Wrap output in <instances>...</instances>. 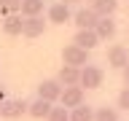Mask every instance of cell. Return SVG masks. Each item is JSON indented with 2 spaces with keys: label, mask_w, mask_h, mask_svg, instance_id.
Listing matches in <instances>:
<instances>
[{
  "label": "cell",
  "mask_w": 129,
  "mask_h": 121,
  "mask_svg": "<svg viewBox=\"0 0 129 121\" xmlns=\"http://www.w3.org/2000/svg\"><path fill=\"white\" fill-rule=\"evenodd\" d=\"M27 108H30V102H24L22 97H8L6 102L0 105V118L16 121V118H22L24 113H27Z\"/></svg>",
  "instance_id": "1"
},
{
  "label": "cell",
  "mask_w": 129,
  "mask_h": 121,
  "mask_svg": "<svg viewBox=\"0 0 129 121\" xmlns=\"http://www.w3.org/2000/svg\"><path fill=\"white\" fill-rule=\"evenodd\" d=\"M105 81V70L102 67H97V65H83L81 67V83L78 86L83 89H100Z\"/></svg>",
  "instance_id": "2"
},
{
  "label": "cell",
  "mask_w": 129,
  "mask_h": 121,
  "mask_svg": "<svg viewBox=\"0 0 129 121\" xmlns=\"http://www.w3.org/2000/svg\"><path fill=\"white\" fill-rule=\"evenodd\" d=\"M62 62L70 65V67H83V65H89V51L75 46V43H70V46L62 48Z\"/></svg>",
  "instance_id": "3"
},
{
  "label": "cell",
  "mask_w": 129,
  "mask_h": 121,
  "mask_svg": "<svg viewBox=\"0 0 129 121\" xmlns=\"http://www.w3.org/2000/svg\"><path fill=\"white\" fill-rule=\"evenodd\" d=\"M86 94H83V86H62V97H59V105H64L67 110L83 105Z\"/></svg>",
  "instance_id": "4"
},
{
  "label": "cell",
  "mask_w": 129,
  "mask_h": 121,
  "mask_svg": "<svg viewBox=\"0 0 129 121\" xmlns=\"http://www.w3.org/2000/svg\"><path fill=\"white\" fill-rule=\"evenodd\" d=\"M108 65L116 67V70H124L129 65V48L124 46V43H113V46L108 48Z\"/></svg>",
  "instance_id": "5"
},
{
  "label": "cell",
  "mask_w": 129,
  "mask_h": 121,
  "mask_svg": "<svg viewBox=\"0 0 129 121\" xmlns=\"http://www.w3.org/2000/svg\"><path fill=\"white\" fill-rule=\"evenodd\" d=\"M38 97L40 100H48V102H59V97H62V83L56 78L40 81L38 83Z\"/></svg>",
  "instance_id": "6"
},
{
  "label": "cell",
  "mask_w": 129,
  "mask_h": 121,
  "mask_svg": "<svg viewBox=\"0 0 129 121\" xmlns=\"http://www.w3.org/2000/svg\"><path fill=\"white\" fill-rule=\"evenodd\" d=\"M97 22H100V16L91 11V6L89 8H78V11L73 14V24H75L78 30H94Z\"/></svg>",
  "instance_id": "7"
},
{
  "label": "cell",
  "mask_w": 129,
  "mask_h": 121,
  "mask_svg": "<svg viewBox=\"0 0 129 121\" xmlns=\"http://www.w3.org/2000/svg\"><path fill=\"white\" fill-rule=\"evenodd\" d=\"M46 24L43 16H24V27H22V35L24 38H40L46 32Z\"/></svg>",
  "instance_id": "8"
},
{
  "label": "cell",
  "mask_w": 129,
  "mask_h": 121,
  "mask_svg": "<svg viewBox=\"0 0 129 121\" xmlns=\"http://www.w3.org/2000/svg\"><path fill=\"white\" fill-rule=\"evenodd\" d=\"M73 19V14H70V6L67 3H54V6H48V22L51 24H67Z\"/></svg>",
  "instance_id": "9"
},
{
  "label": "cell",
  "mask_w": 129,
  "mask_h": 121,
  "mask_svg": "<svg viewBox=\"0 0 129 121\" xmlns=\"http://www.w3.org/2000/svg\"><path fill=\"white\" fill-rule=\"evenodd\" d=\"M73 43L81 46V48H86V51H91V48H97L102 40H100V35H97L94 30H78L75 38H73Z\"/></svg>",
  "instance_id": "10"
},
{
  "label": "cell",
  "mask_w": 129,
  "mask_h": 121,
  "mask_svg": "<svg viewBox=\"0 0 129 121\" xmlns=\"http://www.w3.org/2000/svg\"><path fill=\"white\" fill-rule=\"evenodd\" d=\"M56 81L62 86H78L81 83V67H70V65H62L59 73H56Z\"/></svg>",
  "instance_id": "11"
},
{
  "label": "cell",
  "mask_w": 129,
  "mask_h": 121,
  "mask_svg": "<svg viewBox=\"0 0 129 121\" xmlns=\"http://www.w3.org/2000/svg\"><path fill=\"white\" fill-rule=\"evenodd\" d=\"M22 27H24V16L22 14H11V16H3V32L16 38L22 35Z\"/></svg>",
  "instance_id": "12"
},
{
  "label": "cell",
  "mask_w": 129,
  "mask_h": 121,
  "mask_svg": "<svg viewBox=\"0 0 129 121\" xmlns=\"http://www.w3.org/2000/svg\"><path fill=\"white\" fill-rule=\"evenodd\" d=\"M116 22H113V16H102L100 22H97V27H94V32L100 35V40H110V38H116Z\"/></svg>",
  "instance_id": "13"
},
{
  "label": "cell",
  "mask_w": 129,
  "mask_h": 121,
  "mask_svg": "<svg viewBox=\"0 0 129 121\" xmlns=\"http://www.w3.org/2000/svg\"><path fill=\"white\" fill-rule=\"evenodd\" d=\"M51 108H54V102H48V100H35V102H30V108H27V116H32V118H48V113H51Z\"/></svg>",
  "instance_id": "14"
},
{
  "label": "cell",
  "mask_w": 129,
  "mask_h": 121,
  "mask_svg": "<svg viewBox=\"0 0 129 121\" xmlns=\"http://www.w3.org/2000/svg\"><path fill=\"white\" fill-rule=\"evenodd\" d=\"M91 11H94L100 19H102V16H113L118 11V0H91Z\"/></svg>",
  "instance_id": "15"
},
{
  "label": "cell",
  "mask_w": 129,
  "mask_h": 121,
  "mask_svg": "<svg viewBox=\"0 0 129 121\" xmlns=\"http://www.w3.org/2000/svg\"><path fill=\"white\" fill-rule=\"evenodd\" d=\"M43 6H46L43 0H22V11L19 14L22 16H40L43 14Z\"/></svg>",
  "instance_id": "16"
},
{
  "label": "cell",
  "mask_w": 129,
  "mask_h": 121,
  "mask_svg": "<svg viewBox=\"0 0 129 121\" xmlns=\"http://www.w3.org/2000/svg\"><path fill=\"white\" fill-rule=\"evenodd\" d=\"M70 121H94V108H89L86 102L70 110Z\"/></svg>",
  "instance_id": "17"
},
{
  "label": "cell",
  "mask_w": 129,
  "mask_h": 121,
  "mask_svg": "<svg viewBox=\"0 0 129 121\" xmlns=\"http://www.w3.org/2000/svg\"><path fill=\"white\" fill-rule=\"evenodd\" d=\"M94 121H118V108H97Z\"/></svg>",
  "instance_id": "18"
},
{
  "label": "cell",
  "mask_w": 129,
  "mask_h": 121,
  "mask_svg": "<svg viewBox=\"0 0 129 121\" xmlns=\"http://www.w3.org/2000/svg\"><path fill=\"white\" fill-rule=\"evenodd\" d=\"M19 11H22V0H0V14L3 16L19 14Z\"/></svg>",
  "instance_id": "19"
},
{
  "label": "cell",
  "mask_w": 129,
  "mask_h": 121,
  "mask_svg": "<svg viewBox=\"0 0 129 121\" xmlns=\"http://www.w3.org/2000/svg\"><path fill=\"white\" fill-rule=\"evenodd\" d=\"M46 121H70V110L64 108V105H59V108H51V113H48Z\"/></svg>",
  "instance_id": "20"
},
{
  "label": "cell",
  "mask_w": 129,
  "mask_h": 121,
  "mask_svg": "<svg viewBox=\"0 0 129 121\" xmlns=\"http://www.w3.org/2000/svg\"><path fill=\"white\" fill-rule=\"evenodd\" d=\"M118 110H129V86L118 92Z\"/></svg>",
  "instance_id": "21"
},
{
  "label": "cell",
  "mask_w": 129,
  "mask_h": 121,
  "mask_svg": "<svg viewBox=\"0 0 129 121\" xmlns=\"http://www.w3.org/2000/svg\"><path fill=\"white\" fill-rule=\"evenodd\" d=\"M121 75H124V83H126V86H129V65H126V67H124V70H121Z\"/></svg>",
  "instance_id": "22"
},
{
  "label": "cell",
  "mask_w": 129,
  "mask_h": 121,
  "mask_svg": "<svg viewBox=\"0 0 129 121\" xmlns=\"http://www.w3.org/2000/svg\"><path fill=\"white\" fill-rule=\"evenodd\" d=\"M6 100H8V97H6V89H3V86H0V105H3V102H6Z\"/></svg>",
  "instance_id": "23"
},
{
  "label": "cell",
  "mask_w": 129,
  "mask_h": 121,
  "mask_svg": "<svg viewBox=\"0 0 129 121\" xmlns=\"http://www.w3.org/2000/svg\"><path fill=\"white\" fill-rule=\"evenodd\" d=\"M62 3H67V6H73V3H78V0H62Z\"/></svg>",
  "instance_id": "24"
},
{
  "label": "cell",
  "mask_w": 129,
  "mask_h": 121,
  "mask_svg": "<svg viewBox=\"0 0 129 121\" xmlns=\"http://www.w3.org/2000/svg\"><path fill=\"white\" fill-rule=\"evenodd\" d=\"M126 35H129V24H126Z\"/></svg>",
  "instance_id": "25"
},
{
  "label": "cell",
  "mask_w": 129,
  "mask_h": 121,
  "mask_svg": "<svg viewBox=\"0 0 129 121\" xmlns=\"http://www.w3.org/2000/svg\"><path fill=\"white\" fill-rule=\"evenodd\" d=\"M126 8H129V3H126Z\"/></svg>",
  "instance_id": "26"
}]
</instances>
